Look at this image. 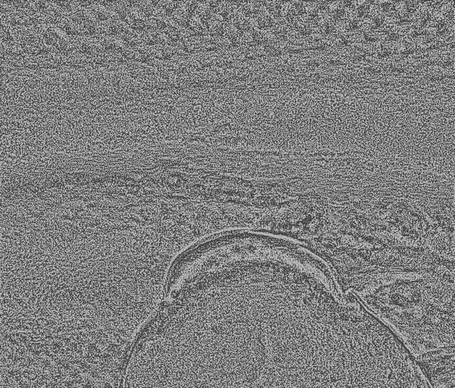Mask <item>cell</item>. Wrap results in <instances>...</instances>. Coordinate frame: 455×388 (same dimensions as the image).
<instances>
[{"instance_id":"6da1fadb","label":"cell","mask_w":455,"mask_h":388,"mask_svg":"<svg viewBox=\"0 0 455 388\" xmlns=\"http://www.w3.org/2000/svg\"><path fill=\"white\" fill-rule=\"evenodd\" d=\"M419 366L435 388H454V346L418 357Z\"/></svg>"},{"instance_id":"7a4b0ae2","label":"cell","mask_w":455,"mask_h":388,"mask_svg":"<svg viewBox=\"0 0 455 388\" xmlns=\"http://www.w3.org/2000/svg\"><path fill=\"white\" fill-rule=\"evenodd\" d=\"M77 38L76 40H72L75 47V53H83L89 57H94L105 51L100 39L88 36Z\"/></svg>"},{"instance_id":"3957f363","label":"cell","mask_w":455,"mask_h":388,"mask_svg":"<svg viewBox=\"0 0 455 388\" xmlns=\"http://www.w3.org/2000/svg\"><path fill=\"white\" fill-rule=\"evenodd\" d=\"M292 29L302 37L310 36L314 32V21L310 20L307 16H297L292 22Z\"/></svg>"},{"instance_id":"277c9868","label":"cell","mask_w":455,"mask_h":388,"mask_svg":"<svg viewBox=\"0 0 455 388\" xmlns=\"http://www.w3.org/2000/svg\"><path fill=\"white\" fill-rule=\"evenodd\" d=\"M232 24L242 34L251 33L257 27L255 19L244 16V14L240 12H237L236 17L233 19Z\"/></svg>"},{"instance_id":"5b68a950","label":"cell","mask_w":455,"mask_h":388,"mask_svg":"<svg viewBox=\"0 0 455 388\" xmlns=\"http://www.w3.org/2000/svg\"><path fill=\"white\" fill-rule=\"evenodd\" d=\"M240 12L235 2H222L217 16L226 24H232L233 19L237 12Z\"/></svg>"},{"instance_id":"8992f818","label":"cell","mask_w":455,"mask_h":388,"mask_svg":"<svg viewBox=\"0 0 455 388\" xmlns=\"http://www.w3.org/2000/svg\"><path fill=\"white\" fill-rule=\"evenodd\" d=\"M239 10L244 16L251 19H256L258 15L264 9L262 2H235Z\"/></svg>"},{"instance_id":"52a82bcc","label":"cell","mask_w":455,"mask_h":388,"mask_svg":"<svg viewBox=\"0 0 455 388\" xmlns=\"http://www.w3.org/2000/svg\"><path fill=\"white\" fill-rule=\"evenodd\" d=\"M100 41L104 50L109 53H121L126 46L121 38L113 35L104 37Z\"/></svg>"},{"instance_id":"ba28073f","label":"cell","mask_w":455,"mask_h":388,"mask_svg":"<svg viewBox=\"0 0 455 388\" xmlns=\"http://www.w3.org/2000/svg\"><path fill=\"white\" fill-rule=\"evenodd\" d=\"M263 49L266 54L271 57H278L285 52V42L279 40L273 35L265 43Z\"/></svg>"},{"instance_id":"9c48e42d","label":"cell","mask_w":455,"mask_h":388,"mask_svg":"<svg viewBox=\"0 0 455 388\" xmlns=\"http://www.w3.org/2000/svg\"><path fill=\"white\" fill-rule=\"evenodd\" d=\"M226 24L217 15L207 24V33L212 38H219L224 36Z\"/></svg>"},{"instance_id":"30bf717a","label":"cell","mask_w":455,"mask_h":388,"mask_svg":"<svg viewBox=\"0 0 455 388\" xmlns=\"http://www.w3.org/2000/svg\"><path fill=\"white\" fill-rule=\"evenodd\" d=\"M88 9L94 17L101 22H106L111 16V10L101 3L91 2Z\"/></svg>"},{"instance_id":"8fae6325","label":"cell","mask_w":455,"mask_h":388,"mask_svg":"<svg viewBox=\"0 0 455 388\" xmlns=\"http://www.w3.org/2000/svg\"><path fill=\"white\" fill-rule=\"evenodd\" d=\"M242 33L239 31L233 24H226L223 37L229 40L231 46L233 47L242 46Z\"/></svg>"},{"instance_id":"7c38bea8","label":"cell","mask_w":455,"mask_h":388,"mask_svg":"<svg viewBox=\"0 0 455 388\" xmlns=\"http://www.w3.org/2000/svg\"><path fill=\"white\" fill-rule=\"evenodd\" d=\"M188 29L191 33V36L195 38H202L208 35L207 33V25L199 20L196 16H193L188 25Z\"/></svg>"},{"instance_id":"4fadbf2b","label":"cell","mask_w":455,"mask_h":388,"mask_svg":"<svg viewBox=\"0 0 455 388\" xmlns=\"http://www.w3.org/2000/svg\"><path fill=\"white\" fill-rule=\"evenodd\" d=\"M154 55L156 59L160 61H170L176 56L174 45H164L154 46Z\"/></svg>"},{"instance_id":"5bb4252c","label":"cell","mask_w":455,"mask_h":388,"mask_svg":"<svg viewBox=\"0 0 455 388\" xmlns=\"http://www.w3.org/2000/svg\"><path fill=\"white\" fill-rule=\"evenodd\" d=\"M170 17L180 27H185V28H188L190 21L192 19V16L188 13V11L186 10L183 5L182 2H181V5L178 7V9L172 14Z\"/></svg>"},{"instance_id":"9a60e30c","label":"cell","mask_w":455,"mask_h":388,"mask_svg":"<svg viewBox=\"0 0 455 388\" xmlns=\"http://www.w3.org/2000/svg\"><path fill=\"white\" fill-rule=\"evenodd\" d=\"M120 38L124 41L126 46H131V47H136L143 43L142 33L132 29V27H130L122 36L120 37Z\"/></svg>"},{"instance_id":"2e32d148","label":"cell","mask_w":455,"mask_h":388,"mask_svg":"<svg viewBox=\"0 0 455 388\" xmlns=\"http://www.w3.org/2000/svg\"><path fill=\"white\" fill-rule=\"evenodd\" d=\"M180 43L181 44V50L187 54H195L202 49L200 38L195 37L191 36L186 38Z\"/></svg>"},{"instance_id":"e0dca14e","label":"cell","mask_w":455,"mask_h":388,"mask_svg":"<svg viewBox=\"0 0 455 388\" xmlns=\"http://www.w3.org/2000/svg\"><path fill=\"white\" fill-rule=\"evenodd\" d=\"M255 20H256L257 27L260 29L266 30V31H270L276 21V19L265 9H263V11L258 15Z\"/></svg>"},{"instance_id":"ac0fdd59","label":"cell","mask_w":455,"mask_h":388,"mask_svg":"<svg viewBox=\"0 0 455 388\" xmlns=\"http://www.w3.org/2000/svg\"><path fill=\"white\" fill-rule=\"evenodd\" d=\"M1 38L5 43H10L18 40L15 27L2 20L1 22Z\"/></svg>"},{"instance_id":"d6986e66","label":"cell","mask_w":455,"mask_h":388,"mask_svg":"<svg viewBox=\"0 0 455 388\" xmlns=\"http://www.w3.org/2000/svg\"><path fill=\"white\" fill-rule=\"evenodd\" d=\"M141 33L143 44L150 46H158L160 44L162 32L157 31H146Z\"/></svg>"},{"instance_id":"ffe728a7","label":"cell","mask_w":455,"mask_h":388,"mask_svg":"<svg viewBox=\"0 0 455 388\" xmlns=\"http://www.w3.org/2000/svg\"><path fill=\"white\" fill-rule=\"evenodd\" d=\"M214 16L215 14L211 10L206 2H199V7L195 16L207 25Z\"/></svg>"},{"instance_id":"44dd1931","label":"cell","mask_w":455,"mask_h":388,"mask_svg":"<svg viewBox=\"0 0 455 388\" xmlns=\"http://www.w3.org/2000/svg\"><path fill=\"white\" fill-rule=\"evenodd\" d=\"M250 34H251V38H252L256 46H264L265 43L273 36V34H271L270 31L260 29L259 27L255 28Z\"/></svg>"},{"instance_id":"7402d4cb","label":"cell","mask_w":455,"mask_h":388,"mask_svg":"<svg viewBox=\"0 0 455 388\" xmlns=\"http://www.w3.org/2000/svg\"><path fill=\"white\" fill-rule=\"evenodd\" d=\"M132 6L135 7L138 9L143 16L147 18L152 17L154 16L156 6L153 2L149 1H141V2H130Z\"/></svg>"},{"instance_id":"603a6c76","label":"cell","mask_w":455,"mask_h":388,"mask_svg":"<svg viewBox=\"0 0 455 388\" xmlns=\"http://www.w3.org/2000/svg\"><path fill=\"white\" fill-rule=\"evenodd\" d=\"M264 9L276 19L281 17V7L283 2L280 1H265L262 2Z\"/></svg>"},{"instance_id":"cb8c5ba5","label":"cell","mask_w":455,"mask_h":388,"mask_svg":"<svg viewBox=\"0 0 455 388\" xmlns=\"http://www.w3.org/2000/svg\"><path fill=\"white\" fill-rule=\"evenodd\" d=\"M180 5H181V2H178V1H161V2L158 1L157 7H161L165 11V13L167 14V16H171L178 9Z\"/></svg>"},{"instance_id":"d4e9b609","label":"cell","mask_w":455,"mask_h":388,"mask_svg":"<svg viewBox=\"0 0 455 388\" xmlns=\"http://www.w3.org/2000/svg\"><path fill=\"white\" fill-rule=\"evenodd\" d=\"M183 5L185 8L186 10L188 11V13L191 16H195L199 7V2L197 1H188V2H182Z\"/></svg>"}]
</instances>
